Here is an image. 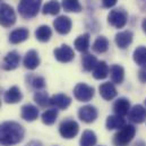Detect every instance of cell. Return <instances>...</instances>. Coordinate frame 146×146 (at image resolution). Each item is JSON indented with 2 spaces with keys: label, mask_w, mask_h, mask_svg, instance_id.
<instances>
[{
  "label": "cell",
  "mask_w": 146,
  "mask_h": 146,
  "mask_svg": "<svg viewBox=\"0 0 146 146\" xmlns=\"http://www.w3.org/2000/svg\"><path fill=\"white\" fill-rule=\"evenodd\" d=\"M99 91H100V95L107 101H110L117 96V90H115L114 85L110 82L101 84L99 87Z\"/></svg>",
  "instance_id": "cell-18"
},
{
  "label": "cell",
  "mask_w": 146,
  "mask_h": 146,
  "mask_svg": "<svg viewBox=\"0 0 146 146\" xmlns=\"http://www.w3.org/2000/svg\"><path fill=\"white\" fill-rule=\"evenodd\" d=\"M109 49V41L106 36H99L93 43V50L98 53H104Z\"/></svg>",
  "instance_id": "cell-28"
},
{
  "label": "cell",
  "mask_w": 146,
  "mask_h": 146,
  "mask_svg": "<svg viewBox=\"0 0 146 146\" xmlns=\"http://www.w3.org/2000/svg\"><path fill=\"white\" fill-rule=\"evenodd\" d=\"M60 3L57 0H50L43 6V14L44 15H57L60 11Z\"/></svg>",
  "instance_id": "cell-31"
},
{
  "label": "cell",
  "mask_w": 146,
  "mask_h": 146,
  "mask_svg": "<svg viewBox=\"0 0 146 146\" xmlns=\"http://www.w3.org/2000/svg\"><path fill=\"white\" fill-rule=\"evenodd\" d=\"M134 61L142 67H146V46H138L134 51Z\"/></svg>",
  "instance_id": "cell-32"
},
{
  "label": "cell",
  "mask_w": 146,
  "mask_h": 146,
  "mask_svg": "<svg viewBox=\"0 0 146 146\" xmlns=\"http://www.w3.org/2000/svg\"><path fill=\"white\" fill-rule=\"evenodd\" d=\"M142 29H143L144 33H146V18L142 22Z\"/></svg>",
  "instance_id": "cell-38"
},
{
  "label": "cell",
  "mask_w": 146,
  "mask_h": 146,
  "mask_svg": "<svg viewBox=\"0 0 146 146\" xmlns=\"http://www.w3.org/2000/svg\"><path fill=\"white\" fill-rule=\"evenodd\" d=\"M128 118L133 122L142 123L146 120V109L141 104L134 106L128 113Z\"/></svg>",
  "instance_id": "cell-12"
},
{
  "label": "cell",
  "mask_w": 146,
  "mask_h": 146,
  "mask_svg": "<svg viewBox=\"0 0 146 146\" xmlns=\"http://www.w3.org/2000/svg\"><path fill=\"white\" fill-rule=\"evenodd\" d=\"M94 87L85 84V83H79L75 86L74 88V95L75 98L80 101V102H88L93 99L94 96Z\"/></svg>",
  "instance_id": "cell-6"
},
{
  "label": "cell",
  "mask_w": 146,
  "mask_h": 146,
  "mask_svg": "<svg viewBox=\"0 0 146 146\" xmlns=\"http://www.w3.org/2000/svg\"><path fill=\"white\" fill-rule=\"evenodd\" d=\"M21 56L17 51H10L6 54L1 62V68L3 70H14L19 66Z\"/></svg>",
  "instance_id": "cell-9"
},
{
  "label": "cell",
  "mask_w": 146,
  "mask_h": 146,
  "mask_svg": "<svg viewBox=\"0 0 146 146\" xmlns=\"http://www.w3.org/2000/svg\"><path fill=\"white\" fill-rule=\"evenodd\" d=\"M0 1H2V0H0Z\"/></svg>",
  "instance_id": "cell-42"
},
{
  "label": "cell",
  "mask_w": 146,
  "mask_h": 146,
  "mask_svg": "<svg viewBox=\"0 0 146 146\" xmlns=\"http://www.w3.org/2000/svg\"><path fill=\"white\" fill-rule=\"evenodd\" d=\"M75 48L77 51L82 53H86L90 49V34L85 33L83 35H79L75 40Z\"/></svg>",
  "instance_id": "cell-23"
},
{
  "label": "cell",
  "mask_w": 146,
  "mask_h": 146,
  "mask_svg": "<svg viewBox=\"0 0 146 146\" xmlns=\"http://www.w3.org/2000/svg\"><path fill=\"white\" fill-rule=\"evenodd\" d=\"M118 0H102V6L104 8H111L117 3Z\"/></svg>",
  "instance_id": "cell-35"
},
{
  "label": "cell",
  "mask_w": 146,
  "mask_h": 146,
  "mask_svg": "<svg viewBox=\"0 0 146 146\" xmlns=\"http://www.w3.org/2000/svg\"><path fill=\"white\" fill-rule=\"evenodd\" d=\"M23 64L25 66V68L30 69V70H34L36 69L40 65V57H38V53H37L35 50H30L26 52L25 57H24V60H23Z\"/></svg>",
  "instance_id": "cell-14"
},
{
  "label": "cell",
  "mask_w": 146,
  "mask_h": 146,
  "mask_svg": "<svg viewBox=\"0 0 146 146\" xmlns=\"http://www.w3.org/2000/svg\"><path fill=\"white\" fill-rule=\"evenodd\" d=\"M136 134V128L133 125H125L113 137L114 146H128Z\"/></svg>",
  "instance_id": "cell-3"
},
{
  "label": "cell",
  "mask_w": 146,
  "mask_h": 146,
  "mask_svg": "<svg viewBox=\"0 0 146 146\" xmlns=\"http://www.w3.org/2000/svg\"><path fill=\"white\" fill-rule=\"evenodd\" d=\"M72 19L68 17V16H59L54 19L53 22V26L56 29V31L59 33V34H68L72 30Z\"/></svg>",
  "instance_id": "cell-10"
},
{
  "label": "cell",
  "mask_w": 146,
  "mask_h": 146,
  "mask_svg": "<svg viewBox=\"0 0 146 146\" xmlns=\"http://www.w3.org/2000/svg\"><path fill=\"white\" fill-rule=\"evenodd\" d=\"M110 77L112 83L114 84H121L125 78V70L120 65H113L110 68Z\"/></svg>",
  "instance_id": "cell-21"
},
{
  "label": "cell",
  "mask_w": 146,
  "mask_h": 146,
  "mask_svg": "<svg viewBox=\"0 0 146 146\" xmlns=\"http://www.w3.org/2000/svg\"><path fill=\"white\" fill-rule=\"evenodd\" d=\"M53 54H54V58L59 61V62H70L75 58V53H74V50L67 44H62L61 46L57 48L54 51H53Z\"/></svg>",
  "instance_id": "cell-8"
},
{
  "label": "cell",
  "mask_w": 146,
  "mask_h": 146,
  "mask_svg": "<svg viewBox=\"0 0 146 146\" xmlns=\"http://www.w3.org/2000/svg\"><path fill=\"white\" fill-rule=\"evenodd\" d=\"M133 33L130 31H122L115 35V44L120 49H126L133 42Z\"/></svg>",
  "instance_id": "cell-20"
},
{
  "label": "cell",
  "mask_w": 146,
  "mask_h": 146,
  "mask_svg": "<svg viewBox=\"0 0 146 146\" xmlns=\"http://www.w3.org/2000/svg\"><path fill=\"white\" fill-rule=\"evenodd\" d=\"M128 22V14L122 9H113L108 15V23L115 29H122Z\"/></svg>",
  "instance_id": "cell-5"
},
{
  "label": "cell",
  "mask_w": 146,
  "mask_h": 146,
  "mask_svg": "<svg viewBox=\"0 0 146 146\" xmlns=\"http://www.w3.org/2000/svg\"><path fill=\"white\" fill-rule=\"evenodd\" d=\"M29 82L32 85V87L37 90V91L45 87V79L41 76H31L29 78Z\"/></svg>",
  "instance_id": "cell-34"
},
{
  "label": "cell",
  "mask_w": 146,
  "mask_h": 146,
  "mask_svg": "<svg viewBox=\"0 0 146 146\" xmlns=\"http://www.w3.org/2000/svg\"><path fill=\"white\" fill-rule=\"evenodd\" d=\"M21 117L26 121H34L38 117V110L33 104H25L21 109Z\"/></svg>",
  "instance_id": "cell-16"
},
{
  "label": "cell",
  "mask_w": 146,
  "mask_h": 146,
  "mask_svg": "<svg viewBox=\"0 0 146 146\" xmlns=\"http://www.w3.org/2000/svg\"><path fill=\"white\" fill-rule=\"evenodd\" d=\"M42 122L44 125H48V126H51L56 122L57 118H58V110L57 109H49V110H45L42 115Z\"/></svg>",
  "instance_id": "cell-29"
},
{
  "label": "cell",
  "mask_w": 146,
  "mask_h": 146,
  "mask_svg": "<svg viewBox=\"0 0 146 146\" xmlns=\"http://www.w3.org/2000/svg\"><path fill=\"white\" fill-rule=\"evenodd\" d=\"M42 0H21L18 5V11L23 18L31 19L37 15Z\"/></svg>",
  "instance_id": "cell-2"
},
{
  "label": "cell",
  "mask_w": 146,
  "mask_h": 146,
  "mask_svg": "<svg viewBox=\"0 0 146 146\" xmlns=\"http://www.w3.org/2000/svg\"><path fill=\"white\" fill-rule=\"evenodd\" d=\"M62 8L68 13H79L82 11V5L79 0H62Z\"/></svg>",
  "instance_id": "cell-30"
},
{
  "label": "cell",
  "mask_w": 146,
  "mask_h": 146,
  "mask_svg": "<svg viewBox=\"0 0 146 146\" xmlns=\"http://www.w3.org/2000/svg\"><path fill=\"white\" fill-rule=\"evenodd\" d=\"M109 66L107 65L106 61H99V64L96 65L95 69L93 70V76L95 79H104L108 77L109 75Z\"/></svg>",
  "instance_id": "cell-25"
},
{
  "label": "cell",
  "mask_w": 146,
  "mask_h": 146,
  "mask_svg": "<svg viewBox=\"0 0 146 146\" xmlns=\"http://www.w3.org/2000/svg\"><path fill=\"white\" fill-rule=\"evenodd\" d=\"M138 78L142 83H146V67H144L143 69L139 70L138 73Z\"/></svg>",
  "instance_id": "cell-36"
},
{
  "label": "cell",
  "mask_w": 146,
  "mask_h": 146,
  "mask_svg": "<svg viewBox=\"0 0 146 146\" xmlns=\"http://www.w3.org/2000/svg\"><path fill=\"white\" fill-rule=\"evenodd\" d=\"M98 114H99L98 110L93 106H85L78 110L79 119L86 123H91V122L95 121V119L98 118Z\"/></svg>",
  "instance_id": "cell-11"
},
{
  "label": "cell",
  "mask_w": 146,
  "mask_h": 146,
  "mask_svg": "<svg viewBox=\"0 0 146 146\" xmlns=\"http://www.w3.org/2000/svg\"><path fill=\"white\" fill-rule=\"evenodd\" d=\"M26 146H43V145H42V143L38 142V141H32V142L27 143Z\"/></svg>",
  "instance_id": "cell-37"
},
{
  "label": "cell",
  "mask_w": 146,
  "mask_h": 146,
  "mask_svg": "<svg viewBox=\"0 0 146 146\" xmlns=\"http://www.w3.org/2000/svg\"><path fill=\"white\" fill-rule=\"evenodd\" d=\"M52 36V30L48 25H41L35 31V37L40 42H48Z\"/></svg>",
  "instance_id": "cell-26"
},
{
  "label": "cell",
  "mask_w": 146,
  "mask_h": 146,
  "mask_svg": "<svg viewBox=\"0 0 146 146\" xmlns=\"http://www.w3.org/2000/svg\"><path fill=\"white\" fill-rule=\"evenodd\" d=\"M82 61H83V68L86 72L94 70L95 67H96V65L99 64L96 57L93 56V54H91V53H85L83 56V58H82Z\"/></svg>",
  "instance_id": "cell-24"
},
{
  "label": "cell",
  "mask_w": 146,
  "mask_h": 146,
  "mask_svg": "<svg viewBox=\"0 0 146 146\" xmlns=\"http://www.w3.org/2000/svg\"><path fill=\"white\" fill-rule=\"evenodd\" d=\"M78 130H79V126L73 119H66L59 126V133L66 139L74 138L78 134Z\"/></svg>",
  "instance_id": "cell-7"
},
{
  "label": "cell",
  "mask_w": 146,
  "mask_h": 146,
  "mask_svg": "<svg viewBox=\"0 0 146 146\" xmlns=\"http://www.w3.org/2000/svg\"><path fill=\"white\" fill-rule=\"evenodd\" d=\"M96 142H98V138L95 133L92 130H85L82 135L79 144L80 146H94L96 144Z\"/></svg>",
  "instance_id": "cell-27"
},
{
  "label": "cell",
  "mask_w": 146,
  "mask_h": 146,
  "mask_svg": "<svg viewBox=\"0 0 146 146\" xmlns=\"http://www.w3.org/2000/svg\"><path fill=\"white\" fill-rule=\"evenodd\" d=\"M34 101L37 106H40L41 108H45L48 106H50V98L46 92H36L34 94Z\"/></svg>",
  "instance_id": "cell-33"
},
{
  "label": "cell",
  "mask_w": 146,
  "mask_h": 146,
  "mask_svg": "<svg viewBox=\"0 0 146 146\" xmlns=\"http://www.w3.org/2000/svg\"><path fill=\"white\" fill-rule=\"evenodd\" d=\"M72 103V99L66 94H56L50 98V106L56 107V109L65 110L67 109Z\"/></svg>",
  "instance_id": "cell-13"
},
{
  "label": "cell",
  "mask_w": 146,
  "mask_h": 146,
  "mask_svg": "<svg viewBox=\"0 0 146 146\" xmlns=\"http://www.w3.org/2000/svg\"><path fill=\"white\" fill-rule=\"evenodd\" d=\"M30 35V32L25 27H21V29H17V30H14L10 35H9V42L13 43V44H18V43H22L24 42L25 40H27V37Z\"/></svg>",
  "instance_id": "cell-19"
},
{
  "label": "cell",
  "mask_w": 146,
  "mask_h": 146,
  "mask_svg": "<svg viewBox=\"0 0 146 146\" xmlns=\"http://www.w3.org/2000/svg\"><path fill=\"white\" fill-rule=\"evenodd\" d=\"M0 107H1V101H0Z\"/></svg>",
  "instance_id": "cell-40"
},
{
  "label": "cell",
  "mask_w": 146,
  "mask_h": 146,
  "mask_svg": "<svg viewBox=\"0 0 146 146\" xmlns=\"http://www.w3.org/2000/svg\"><path fill=\"white\" fill-rule=\"evenodd\" d=\"M107 128L109 130H113V129H121L126 122H125V119L118 114H114V115H109L107 118Z\"/></svg>",
  "instance_id": "cell-22"
},
{
  "label": "cell",
  "mask_w": 146,
  "mask_h": 146,
  "mask_svg": "<svg viewBox=\"0 0 146 146\" xmlns=\"http://www.w3.org/2000/svg\"><path fill=\"white\" fill-rule=\"evenodd\" d=\"M145 106H146V100H145Z\"/></svg>",
  "instance_id": "cell-41"
},
{
  "label": "cell",
  "mask_w": 146,
  "mask_h": 146,
  "mask_svg": "<svg viewBox=\"0 0 146 146\" xmlns=\"http://www.w3.org/2000/svg\"><path fill=\"white\" fill-rule=\"evenodd\" d=\"M135 146H146V144L144 143V142L141 141V142H137V143L135 144Z\"/></svg>",
  "instance_id": "cell-39"
},
{
  "label": "cell",
  "mask_w": 146,
  "mask_h": 146,
  "mask_svg": "<svg viewBox=\"0 0 146 146\" xmlns=\"http://www.w3.org/2000/svg\"><path fill=\"white\" fill-rule=\"evenodd\" d=\"M25 130L22 125L15 121H5L0 125V145L10 146L23 141Z\"/></svg>",
  "instance_id": "cell-1"
},
{
  "label": "cell",
  "mask_w": 146,
  "mask_h": 146,
  "mask_svg": "<svg viewBox=\"0 0 146 146\" xmlns=\"http://www.w3.org/2000/svg\"><path fill=\"white\" fill-rule=\"evenodd\" d=\"M22 99H23V94H22L21 90L17 86H11L10 88H8L5 93V96H3L5 102L8 103V104L18 103Z\"/></svg>",
  "instance_id": "cell-15"
},
{
  "label": "cell",
  "mask_w": 146,
  "mask_h": 146,
  "mask_svg": "<svg viewBox=\"0 0 146 146\" xmlns=\"http://www.w3.org/2000/svg\"><path fill=\"white\" fill-rule=\"evenodd\" d=\"M16 23V14L11 6L0 2V25L10 27Z\"/></svg>",
  "instance_id": "cell-4"
},
{
  "label": "cell",
  "mask_w": 146,
  "mask_h": 146,
  "mask_svg": "<svg viewBox=\"0 0 146 146\" xmlns=\"http://www.w3.org/2000/svg\"><path fill=\"white\" fill-rule=\"evenodd\" d=\"M113 111L115 112V114H118L120 117L128 114L130 111V102L126 98L118 99L113 104Z\"/></svg>",
  "instance_id": "cell-17"
}]
</instances>
